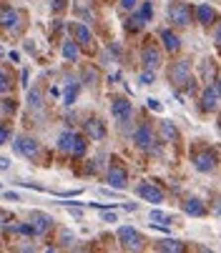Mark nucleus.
Returning a JSON list of instances; mask_svg holds the SVG:
<instances>
[{
  "instance_id": "24",
  "label": "nucleus",
  "mask_w": 221,
  "mask_h": 253,
  "mask_svg": "<svg viewBox=\"0 0 221 253\" xmlns=\"http://www.w3.org/2000/svg\"><path fill=\"white\" fill-rule=\"evenodd\" d=\"M63 58L70 60V63H78V58H81V48L76 45V41H73V38H68V41L63 43Z\"/></svg>"
},
{
  "instance_id": "14",
  "label": "nucleus",
  "mask_w": 221,
  "mask_h": 253,
  "mask_svg": "<svg viewBox=\"0 0 221 253\" xmlns=\"http://www.w3.org/2000/svg\"><path fill=\"white\" fill-rule=\"evenodd\" d=\"M106 180L110 183V188L126 191V186H128V170H126L121 163H110L108 170H106Z\"/></svg>"
},
{
  "instance_id": "31",
  "label": "nucleus",
  "mask_w": 221,
  "mask_h": 253,
  "mask_svg": "<svg viewBox=\"0 0 221 253\" xmlns=\"http://www.w3.org/2000/svg\"><path fill=\"white\" fill-rule=\"evenodd\" d=\"M8 90H10V76L0 68V95H5Z\"/></svg>"
},
{
  "instance_id": "4",
  "label": "nucleus",
  "mask_w": 221,
  "mask_h": 253,
  "mask_svg": "<svg viewBox=\"0 0 221 253\" xmlns=\"http://www.w3.org/2000/svg\"><path fill=\"white\" fill-rule=\"evenodd\" d=\"M116 238H118V243H121L123 251H133L136 253V251H143L146 248V238L133 226H121L118 233H116Z\"/></svg>"
},
{
  "instance_id": "21",
  "label": "nucleus",
  "mask_w": 221,
  "mask_h": 253,
  "mask_svg": "<svg viewBox=\"0 0 221 253\" xmlns=\"http://www.w3.org/2000/svg\"><path fill=\"white\" fill-rule=\"evenodd\" d=\"M78 90H81V81L68 78L65 81V90H63V103L65 105H73V103H76V98H78Z\"/></svg>"
},
{
  "instance_id": "2",
  "label": "nucleus",
  "mask_w": 221,
  "mask_h": 253,
  "mask_svg": "<svg viewBox=\"0 0 221 253\" xmlns=\"http://www.w3.org/2000/svg\"><path fill=\"white\" fill-rule=\"evenodd\" d=\"M58 151L65 153V156H73V158H83L86 151H88L86 135H81L76 130H63L58 135Z\"/></svg>"
},
{
  "instance_id": "32",
  "label": "nucleus",
  "mask_w": 221,
  "mask_h": 253,
  "mask_svg": "<svg viewBox=\"0 0 221 253\" xmlns=\"http://www.w3.org/2000/svg\"><path fill=\"white\" fill-rule=\"evenodd\" d=\"M13 138V130H10V126L8 123H0V146H5V143Z\"/></svg>"
},
{
  "instance_id": "42",
  "label": "nucleus",
  "mask_w": 221,
  "mask_h": 253,
  "mask_svg": "<svg viewBox=\"0 0 221 253\" xmlns=\"http://www.w3.org/2000/svg\"><path fill=\"white\" fill-rule=\"evenodd\" d=\"M5 198H10V201H20V198H18V193H10V191L5 193Z\"/></svg>"
},
{
  "instance_id": "28",
  "label": "nucleus",
  "mask_w": 221,
  "mask_h": 253,
  "mask_svg": "<svg viewBox=\"0 0 221 253\" xmlns=\"http://www.w3.org/2000/svg\"><path fill=\"white\" fill-rule=\"evenodd\" d=\"M136 10H138L146 20H151V18H154V3H151V0H143V3H138Z\"/></svg>"
},
{
  "instance_id": "3",
  "label": "nucleus",
  "mask_w": 221,
  "mask_h": 253,
  "mask_svg": "<svg viewBox=\"0 0 221 253\" xmlns=\"http://www.w3.org/2000/svg\"><path fill=\"white\" fill-rule=\"evenodd\" d=\"M166 15L173 28H189L194 20V5L186 3V0H171L166 8Z\"/></svg>"
},
{
  "instance_id": "11",
  "label": "nucleus",
  "mask_w": 221,
  "mask_h": 253,
  "mask_svg": "<svg viewBox=\"0 0 221 253\" xmlns=\"http://www.w3.org/2000/svg\"><path fill=\"white\" fill-rule=\"evenodd\" d=\"M110 116H113V121L121 123V126L128 123L131 116H133V103L128 98H123V95L113 98V100H110Z\"/></svg>"
},
{
  "instance_id": "8",
  "label": "nucleus",
  "mask_w": 221,
  "mask_h": 253,
  "mask_svg": "<svg viewBox=\"0 0 221 253\" xmlns=\"http://www.w3.org/2000/svg\"><path fill=\"white\" fill-rule=\"evenodd\" d=\"M219 100H221V88H219V78L209 81V85L201 93V111L204 113H216L219 111Z\"/></svg>"
},
{
  "instance_id": "10",
  "label": "nucleus",
  "mask_w": 221,
  "mask_h": 253,
  "mask_svg": "<svg viewBox=\"0 0 221 253\" xmlns=\"http://www.w3.org/2000/svg\"><path fill=\"white\" fill-rule=\"evenodd\" d=\"M141 63H143L146 70H159V68L164 65V53H161V48L149 41V43L141 48Z\"/></svg>"
},
{
  "instance_id": "37",
  "label": "nucleus",
  "mask_w": 221,
  "mask_h": 253,
  "mask_svg": "<svg viewBox=\"0 0 221 253\" xmlns=\"http://www.w3.org/2000/svg\"><path fill=\"white\" fill-rule=\"evenodd\" d=\"M146 103H149V108H151V111H161V103H159L156 98H149Z\"/></svg>"
},
{
  "instance_id": "39",
  "label": "nucleus",
  "mask_w": 221,
  "mask_h": 253,
  "mask_svg": "<svg viewBox=\"0 0 221 253\" xmlns=\"http://www.w3.org/2000/svg\"><path fill=\"white\" fill-rule=\"evenodd\" d=\"M10 168V158H0V170H8Z\"/></svg>"
},
{
  "instance_id": "1",
  "label": "nucleus",
  "mask_w": 221,
  "mask_h": 253,
  "mask_svg": "<svg viewBox=\"0 0 221 253\" xmlns=\"http://www.w3.org/2000/svg\"><path fill=\"white\" fill-rule=\"evenodd\" d=\"M168 83L178 93L181 90L183 93H194L196 90V78L191 76V63L183 60V58L176 60V63H171V68H168Z\"/></svg>"
},
{
  "instance_id": "7",
  "label": "nucleus",
  "mask_w": 221,
  "mask_h": 253,
  "mask_svg": "<svg viewBox=\"0 0 221 253\" xmlns=\"http://www.w3.org/2000/svg\"><path fill=\"white\" fill-rule=\"evenodd\" d=\"M191 163L199 173H214L219 168V153L211 151V148H204V151H194L191 153Z\"/></svg>"
},
{
  "instance_id": "18",
  "label": "nucleus",
  "mask_w": 221,
  "mask_h": 253,
  "mask_svg": "<svg viewBox=\"0 0 221 253\" xmlns=\"http://www.w3.org/2000/svg\"><path fill=\"white\" fill-rule=\"evenodd\" d=\"M181 208H183V213H186V215H191V218H204V215H206V206H204V201L196 198V196L186 198V201L181 203Z\"/></svg>"
},
{
  "instance_id": "12",
  "label": "nucleus",
  "mask_w": 221,
  "mask_h": 253,
  "mask_svg": "<svg viewBox=\"0 0 221 253\" xmlns=\"http://www.w3.org/2000/svg\"><path fill=\"white\" fill-rule=\"evenodd\" d=\"M73 41H76V45L81 50H96V38H93V33L86 23H73Z\"/></svg>"
},
{
  "instance_id": "38",
  "label": "nucleus",
  "mask_w": 221,
  "mask_h": 253,
  "mask_svg": "<svg viewBox=\"0 0 221 253\" xmlns=\"http://www.w3.org/2000/svg\"><path fill=\"white\" fill-rule=\"evenodd\" d=\"M53 10H55V13L65 10V0H53Z\"/></svg>"
},
{
  "instance_id": "20",
  "label": "nucleus",
  "mask_w": 221,
  "mask_h": 253,
  "mask_svg": "<svg viewBox=\"0 0 221 253\" xmlns=\"http://www.w3.org/2000/svg\"><path fill=\"white\" fill-rule=\"evenodd\" d=\"M154 248L156 251H168V253H183L186 251V243L176 241V238H161V241H154Z\"/></svg>"
},
{
  "instance_id": "36",
  "label": "nucleus",
  "mask_w": 221,
  "mask_h": 253,
  "mask_svg": "<svg viewBox=\"0 0 221 253\" xmlns=\"http://www.w3.org/2000/svg\"><path fill=\"white\" fill-rule=\"evenodd\" d=\"M101 196H108V198H116V196H118V191H116V188H101Z\"/></svg>"
},
{
  "instance_id": "13",
  "label": "nucleus",
  "mask_w": 221,
  "mask_h": 253,
  "mask_svg": "<svg viewBox=\"0 0 221 253\" xmlns=\"http://www.w3.org/2000/svg\"><path fill=\"white\" fill-rule=\"evenodd\" d=\"M133 143H136L141 151H151V148L156 146V133H154V128H151L149 123L136 126V130H133Z\"/></svg>"
},
{
  "instance_id": "16",
  "label": "nucleus",
  "mask_w": 221,
  "mask_h": 253,
  "mask_svg": "<svg viewBox=\"0 0 221 253\" xmlns=\"http://www.w3.org/2000/svg\"><path fill=\"white\" fill-rule=\"evenodd\" d=\"M159 38H161V45H164V50H166V53L176 55V53L181 50V38H178V35H176L173 30H168V28L159 30Z\"/></svg>"
},
{
  "instance_id": "22",
  "label": "nucleus",
  "mask_w": 221,
  "mask_h": 253,
  "mask_svg": "<svg viewBox=\"0 0 221 253\" xmlns=\"http://www.w3.org/2000/svg\"><path fill=\"white\" fill-rule=\"evenodd\" d=\"M159 133H161L164 143H176L178 140V128L171 121H159Z\"/></svg>"
},
{
  "instance_id": "17",
  "label": "nucleus",
  "mask_w": 221,
  "mask_h": 253,
  "mask_svg": "<svg viewBox=\"0 0 221 253\" xmlns=\"http://www.w3.org/2000/svg\"><path fill=\"white\" fill-rule=\"evenodd\" d=\"M83 128H86V138H91V140H103L108 135V128L101 118H88Z\"/></svg>"
},
{
  "instance_id": "40",
  "label": "nucleus",
  "mask_w": 221,
  "mask_h": 253,
  "mask_svg": "<svg viewBox=\"0 0 221 253\" xmlns=\"http://www.w3.org/2000/svg\"><path fill=\"white\" fill-rule=\"evenodd\" d=\"M20 85L28 88V70H23V73H20Z\"/></svg>"
},
{
  "instance_id": "5",
  "label": "nucleus",
  "mask_w": 221,
  "mask_h": 253,
  "mask_svg": "<svg viewBox=\"0 0 221 253\" xmlns=\"http://www.w3.org/2000/svg\"><path fill=\"white\" fill-rule=\"evenodd\" d=\"M0 28L10 35H18L23 30V13L13 5H0Z\"/></svg>"
},
{
  "instance_id": "25",
  "label": "nucleus",
  "mask_w": 221,
  "mask_h": 253,
  "mask_svg": "<svg viewBox=\"0 0 221 253\" xmlns=\"http://www.w3.org/2000/svg\"><path fill=\"white\" fill-rule=\"evenodd\" d=\"M149 221H151L154 226H168V223H173V215H168V213L154 208V211L149 213Z\"/></svg>"
},
{
  "instance_id": "34",
  "label": "nucleus",
  "mask_w": 221,
  "mask_h": 253,
  "mask_svg": "<svg viewBox=\"0 0 221 253\" xmlns=\"http://www.w3.org/2000/svg\"><path fill=\"white\" fill-rule=\"evenodd\" d=\"M15 108H18V105H15V100H13V98L3 100V111H5V113H10V116H13V113H15Z\"/></svg>"
},
{
  "instance_id": "29",
  "label": "nucleus",
  "mask_w": 221,
  "mask_h": 253,
  "mask_svg": "<svg viewBox=\"0 0 221 253\" xmlns=\"http://www.w3.org/2000/svg\"><path fill=\"white\" fill-rule=\"evenodd\" d=\"M58 243H60L63 248H70L73 243H76V236H73L68 228H60V238H58Z\"/></svg>"
},
{
  "instance_id": "26",
  "label": "nucleus",
  "mask_w": 221,
  "mask_h": 253,
  "mask_svg": "<svg viewBox=\"0 0 221 253\" xmlns=\"http://www.w3.org/2000/svg\"><path fill=\"white\" fill-rule=\"evenodd\" d=\"M28 105H30V111H41V108H43L41 88H28Z\"/></svg>"
},
{
  "instance_id": "30",
  "label": "nucleus",
  "mask_w": 221,
  "mask_h": 253,
  "mask_svg": "<svg viewBox=\"0 0 221 253\" xmlns=\"http://www.w3.org/2000/svg\"><path fill=\"white\" fill-rule=\"evenodd\" d=\"M138 83H141V85H151V83H156V70H143V73L138 76Z\"/></svg>"
},
{
  "instance_id": "19",
  "label": "nucleus",
  "mask_w": 221,
  "mask_h": 253,
  "mask_svg": "<svg viewBox=\"0 0 221 253\" xmlns=\"http://www.w3.org/2000/svg\"><path fill=\"white\" fill-rule=\"evenodd\" d=\"M194 18H196L199 25H214L216 23V8L209 5V3H201V5L194 8Z\"/></svg>"
},
{
  "instance_id": "9",
  "label": "nucleus",
  "mask_w": 221,
  "mask_h": 253,
  "mask_svg": "<svg viewBox=\"0 0 221 253\" xmlns=\"http://www.w3.org/2000/svg\"><path fill=\"white\" fill-rule=\"evenodd\" d=\"M53 223L55 221L43 211H30V215H28V228H30L33 236H46L53 228Z\"/></svg>"
},
{
  "instance_id": "15",
  "label": "nucleus",
  "mask_w": 221,
  "mask_h": 253,
  "mask_svg": "<svg viewBox=\"0 0 221 253\" xmlns=\"http://www.w3.org/2000/svg\"><path fill=\"white\" fill-rule=\"evenodd\" d=\"M136 196L143 198L146 203H154V206H161L164 198H166V193H164L156 183H138V186H136Z\"/></svg>"
},
{
  "instance_id": "35",
  "label": "nucleus",
  "mask_w": 221,
  "mask_h": 253,
  "mask_svg": "<svg viewBox=\"0 0 221 253\" xmlns=\"http://www.w3.org/2000/svg\"><path fill=\"white\" fill-rule=\"evenodd\" d=\"M103 221H106V223H116L118 218H116V213H113V211H108V208H103Z\"/></svg>"
},
{
  "instance_id": "41",
  "label": "nucleus",
  "mask_w": 221,
  "mask_h": 253,
  "mask_svg": "<svg viewBox=\"0 0 221 253\" xmlns=\"http://www.w3.org/2000/svg\"><path fill=\"white\" fill-rule=\"evenodd\" d=\"M138 203H123V211H136Z\"/></svg>"
},
{
  "instance_id": "23",
  "label": "nucleus",
  "mask_w": 221,
  "mask_h": 253,
  "mask_svg": "<svg viewBox=\"0 0 221 253\" xmlns=\"http://www.w3.org/2000/svg\"><path fill=\"white\" fill-rule=\"evenodd\" d=\"M146 23H149V20H146V18L133 8V10H131V15H128V20H126V30H128V33H138V30H143V28H146Z\"/></svg>"
},
{
  "instance_id": "6",
  "label": "nucleus",
  "mask_w": 221,
  "mask_h": 253,
  "mask_svg": "<svg viewBox=\"0 0 221 253\" xmlns=\"http://www.w3.org/2000/svg\"><path fill=\"white\" fill-rule=\"evenodd\" d=\"M13 151H15L20 158L35 161V158L41 156V143L35 140L33 135H25V133H20V135H15V140H13Z\"/></svg>"
},
{
  "instance_id": "33",
  "label": "nucleus",
  "mask_w": 221,
  "mask_h": 253,
  "mask_svg": "<svg viewBox=\"0 0 221 253\" xmlns=\"http://www.w3.org/2000/svg\"><path fill=\"white\" fill-rule=\"evenodd\" d=\"M118 5H121V10H123V13H131V10L138 5V0H121Z\"/></svg>"
},
{
  "instance_id": "27",
  "label": "nucleus",
  "mask_w": 221,
  "mask_h": 253,
  "mask_svg": "<svg viewBox=\"0 0 221 253\" xmlns=\"http://www.w3.org/2000/svg\"><path fill=\"white\" fill-rule=\"evenodd\" d=\"M96 83H98V70H96V68H86V70H83V81H81V85L93 88Z\"/></svg>"
}]
</instances>
